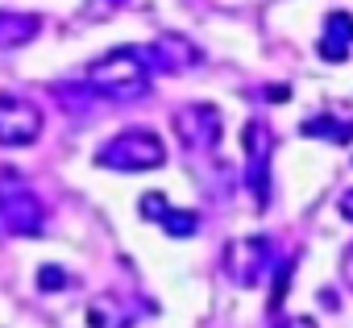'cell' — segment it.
I'll use <instances>...</instances> for the list:
<instances>
[{
    "label": "cell",
    "mask_w": 353,
    "mask_h": 328,
    "mask_svg": "<svg viewBox=\"0 0 353 328\" xmlns=\"http://www.w3.org/2000/svg\"><path fill=\"white\" fill-rule=\"evenodd\" d=\"M262 100H274V104H283V100H291V88L287 83H279V88H266V96Z\"/></svg>",
    "instance_id": "obj_18"
},
{
    "label": "cell",
    "mask_w": 353,
    "mask_h": 328,
    "mask_svg": "<svg viewBox=\"0 0 353 328\" xmlns=\"http://www.w3.org/2000/svg\"><path fill=\"white\" fill-rule=\"evenodd\" d=\"M324 63H345L353 50V13H328L324 17V38L316 42Z\"/></svg>",
    "instance_id": "obj_10"
},
{
    "label": "cell",
    "mask_w": 353,
    "mask_h": 328,
    "mask_svg": "<svg viewBox=\"0 0 353 328\" xmlns=\"http://www.w3.org/2000/svg\"><path fill=\"white\" fill-rule=\"evenodd\" d=\"M145 59H154V67H162V71H188V67L204 63L200 46H192L183 34H158L154 46H145Z\"/></svg>",
    "instance_id": "obj_9"
},
{
    "label": "cell",
    "mask_w": 353,
    "mask_h": 328,
    "mask_svg": "<svg viewBox=\"0 0 353 328\" xmlns=\"http://www.w3.org/2000/svg\"><path fill=\"white\" fill-rule=\"evenodd\" d=\"M67 283H71V278H67V270H63V266H42V270H38V291H42V295L63 291Z\"/></svg>",
    "instance_id": "obj_14"
},
{
    "label": "cell",
    "mask_w": 353,
    "mask_h": 328,
    "mask_svg": "<svg viewBox=\"0 0 353 328\" xmlns=\"http://www.w3.org/2000/svg\"><path fill=\"white\" fill-rule=\"evenodd\" d=\"M112 5H121V0H112Z\"/></svg>",
    "instance_id": "obj_20"
},
{
    "label": "cell",
    "mask_w": 353,
    "mask_h": 328,
    "mask_svg": "<svg viewBox=\"0 0 353 328\" xmlns=\"http://www.w3.org/2000/svg\"><path fill=\"white\" fill-rule=\"evenodd\" d=\"M170 125L179 133L183 150H192V154H212L221 145V129H225L216 104H183V108H174Z\"/></svg>",
    "instance_id": "obj_7"
},
{
    "label": "cell",
    "mask_w": 353,
    "mask_h": 328,
    "mask_svg": "<svg viewBox=\"0 0 353 328\" xmlns=\"http://www.w3.org/2000/svg\"><path fill=\"white\" fill-rule=\"evenodd\" d=\"M241 145H245V187H250L254 204L266 208V204H270V154H274V133H270V125L250 121L245 133H241Z\"/></svg>",
    "instance_id": "obj_5"
},
{
    "label": "cell",
    "mask_w": 353,
    "mask_h": 328,
    "mask_svg": "<svg viewBox=\"0 0 353 328\" xmlns=\"http://www.w3.org/2000/svg\"><path fill=\"white\" fill-rule=\"evenodd\" d=\"M341 278H345V287L353 291V245L341 254Z\"/></svg>",
    "instance_id": "obj_16"
},
{
    "label": "cell",
    "mask_w": 353,
    "mask_h": 328,
    "mask_svg": "<svg viewBox=\"0 0 353 328\" xmlns=\"http://www.w3.org/2000/svg\"><path fill=\"white\" fill-rule=\"evenodd\" d=\"M13 171H0V233L5 237H42L46 233V204L26 187L13 183Z\"/></svg>",
    "instance_id": "obj_3"
},
{
    "label": "cell",
    "mask_w": 353,
    "mask_h": 328,
    "mask_svg": "<svg viewBox=\"0 0 353 328\" xmlns=\"http://www.w3.org/2000/svg\"><path fill=\"white\" fill-rule=\"evenodd\" d=\"M303 137H316V141H332V145H349L353 141V121H336V116H312L299 125Z\"/></svg>",
    "instance_id": "obj_13"
},
{
    "label": "cell",
    "mask_w": 353,
    "mask_h": 328,
    "mask_svg": "<svg viewBox=\"0 0 353 328\" xmlns=\"http://www.w3.org/2000/svg\"><path fill=\"white\" fill-rule=\"evenodd\" d=\"M42 129H46V116L30 96H13V92L0 96V145L5 150L34 145L42 137Z\"/></svg>",
    "instance_id": "obj_6"
},
{
    "label": "cell",
    "mask_w": 353,
    "mask_h": 328,
    "mask_svg": "<svg viewBox=\"0 0 353 328\" xmlns=\"http://www.w3.org/2000/svg\"><path fill=\"white\" fill-rule=\"evenodd\" d=\"M270 258H274V245H270V237L258 233V237H233L221 254V266L237 287H258L266 278V270L274 266Z\"/></svg>",
    "instance_id": "obj_4"
},
{
    "label": "cell",
    "mask_w": 353,
    "mask_h": 328,
    "mask_svg": "<svg viewBox=\"0 0 353 328\" xmlns=\"http://www.w3.org/2000/svg\"><path fill=\"white\" fill-rule=\"evenodd\" d=\"M83 83H88L96 96H108V100H141V96L150 92V63H145V50L121 46V50L100 54V59L83 71Z\"/></svg>",
    "instance_id": "obj_1"
},
{
    "label": "cell",
    "mask_w": 353,
    "mask_h": 328,
    "mask_svg": "<svg viewBox=\"0 0 353 328\" xmlns=\"http://www.w3.org/2000/svg\"><path fill=\"white\" fill-rule=\"evenodd\" d=\"M291 270H295L291 262H283V266H279V278H274V291H270V311H279V307H283V299H287V283H291Z\"/></svg>",
    "instance_id": "obj_15"
},
{
    "label": "cell",
    "mask_w": 353,
    "mask_h": 328,
    "mask_svg": "<svg viewBox=\"0 0 353 328\" xmlns=\"http://www.w3.org/2000/svg\"><path fill=\"white\" fill-rule=\"evenodd\" d=\"M133 316H137V307H129V299L112 295V291H104L88 303V324L92 328H129Z\"/></svg>",
    "instance_id": "obj_11"
},
{
    "label": "cell",
    "mask_w": 353,
    "mask_h": 328,
    "mask_svg": "<svg viewBox=\"0 0 353 328\" xmlns=\"http://www.w3.org/2000/svg\"><path fill=\"white\" fill-rule=\"evenodd\" d=\"M38 34H42V17H38V13L0 9V50H17V46H30Z\"/></svg>",
    "instance_id": "obj_12"
},
{
    "label": "cell",
    "mask_w": 353,
    "mask_h": 328,
    "mask_svg": "<svg viewBox=\"0 0 353 328\" xmlns=\"http://www.w3.org/2000/svg\"><path fill=\"white\" fill-rule=\"evenodd\" d=\"M96 162L108 171H125V175H137V171H158L166 167V141L154 133V129H121L112 133L100 150H96Z\"/></svg>",
    "instance_id": "obj_2"
},
{
    "label": "cell",
    "mask_w": 353,
    "mask_h": 328,
    "mask_svg": "<svg viewBox=\"0 0 353 328\" xmlns=\"http://www.w3.org/2000/svg\"><path fill=\"white\" fill-rule=\"evenodd\" d=\"M137 212L145 216V221H154L162 233H170V237H196V229H200V216L192 212V208H174L162 192H145L141 196V204H137Z\"/></svg>",
    "instance_id": "obj_8"
},
{
    "label": "cell",
    "mask_w": 353,
    "mask_h": 328,
    "mask_svg": "<svg viewBox=\"0 0 353 328\" xmlns=\"http://www.w3.org/2000/svg\"><path fill=\"white\" fill-rule=\"evenodd\" d=\"M274 328H316V320L312 316H283Z\"/></svg>",
    "instance_id": "obj_17"
},
{
    "label": "cell",
    "mask_w": 353,
    "mask_h": 328,
    "mask_svg": "<svg viewBox=\"0 0 353 328\" xmlns=\"http://www.w3.org/2000/svg\"><path fill=\"white\" fill-rule=\"evenodd\" d=\"M336 208H341V216H345V221H353V192H345Z\"/></svg>",
    "instance_id": "obj_19"
}]
</instances>
